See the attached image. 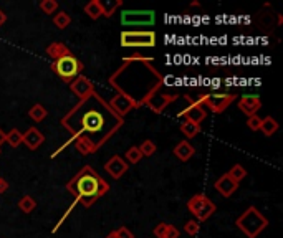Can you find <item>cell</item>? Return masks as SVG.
I'll list each match as a JSON object with an SVG mask.
<instances>
[{"mask_svg":"<svg viewBox=\"0 0 283 238\" xmlns=\"http://www.w3.org/2000/svg\"><path fill=\"white\" fill-rule=\"evenodd\" d=\"M122 119L111 111L110 104H106L96 93L88 99L80 101L67 116L61 124L72 132V137H84L91 142V136L100 134L101 144L108 137L115 134L121 126ZM93 144V142H91ZM94 146V144H93ZM96 147V146H94Z\"/></svg>","mask_w":283,"mask_h":238,"instance_id":"cell-1","label":"cell"},{"mask_svg":"<svg viewBox=\"0 0 283 238\" xmlns=\"http://www.w3.org/2000/svg\"><path fill=\"white\" fill-rule=\"evenodd\" d=\"M67 190L77 197V202H80L83 207L88 208L110 190V185H108V182L101 175L94 172L93 167L84 165L68 182Z\"/></svg>","mask_w":283,"mask_h":238,"instance_id":"cell-2","label":"cell"},{"mask_svg":"<svg viewBox=\"0 0 283 238\" xmlns=\"http://www.w3.org/2000/svg\"><path fill=\"white\" fill-rule=\"evenodd\" d=\"M235 225H237V228L243 235H247V238H257L267 228L268 220L262 215V212L257 207H248L237 218Z\"/></svg>","mask_w":283,"mask_h":238,"instance_id":"cell-3","label":"cell"},{"mask_svg":"<svg viewBox=\"0 0 283 238\" xmlns=\"http://www.w3.org/2000/svg\"><path fill=\"white\" fill-rule=\"evenodd\" d=\"M51 70L55 71V75H58L60 79L70 83L72 79H75L77 76H80V73L84 70V66H83L81 61L77 58V56H73L72 53H70L67 56H63V58L53 61Z\"/></svg>","mask_w":283,"mask_h":238,"instance_id":"cell-4","label":"cell"},{"mask_svg":"<svg viewBox=\"0 0 283 238\" xmlns=\"http://www.w3.org/2000/svg\"><path fill=\"white\" fill-rule=\"evenodd\" d=\"M156 45V33L151 30H126L121 33V46L126 48H153Z\"/></svg>","mask_w":283,"mask_h":238,"instance_id":"cell-5","label":"cell"},{"mask_svg":"<svg viewBox=\"0 0 283 238\" xmlns=\"http://www.w3.org/2000/svg\"><path fill=\"white\" fill-rule=\"evenodd\" d=\"M187 208L189 212L197 218V222L209 220L215 212L214 202H210L204 194H196L194 197L187 202Z\"/></svg>","mask_w":283,"mask_h":238,"instance_id":"cell-6","label":"cell"},{"mask_svg":"<svg viewBox=\"0 0 283 238\" xmlns=\"http://www.w3.org/2000/svg\"><path fill=\"white\" fill-rule=\"evenodd\" d=\"M237 99V94H229V93H205L201 94L199 101L202 106H207L212 113H224L225 109L230 106V103Z\"/></svg>","mask_w":283,"mask_h":238,"instance_id":"cell-7","label":"cell"},{"mask_svg":"<svg viewBox=\"0 0 283 238\" xmlns=\"http://www.w3.org/2000/svg\"><path fill=\"white\" fill-rule=\"evenodd\" d=\"M121 22L129 27H148L156 22V13L153 10H124L121 13Z\"/></svg>","mask_w":283,"mask_h":238,"instance_id":"cell-8","label":"cell"},{"mask_svg":"<svg viewBox=\"0 0 283 238\" xmlns=\"http://www.w3.org/2000/svg\"><path fill=\"white\" fill-rule=\"evenodd\" d=\"M186 98H187V96H186ZM187 99H189V98H187ZM179 116L186 119L187 122H192V124L201 126V122L205 121L207 111H205L204 106H202L199 101H191V104H189V106H186L181 113H179Z\"/></svg>","mask_w":283,"mask_h":238,"instance_id":"cell-9","label":"cell"},{"mask_svg":"<svg viewBox=\"0 0 283 238\" xmlns=\"http://www.w3.org/2000/svg\"><path fill=\"white\" fill-rule=\"evenodd\" d=\"M110 108H111V111L115 113L118 118H124L126 114H128V113L131 111V109L139 108V106H138V104H136L131 98L126 96V94L118 93L116 96L111 99Z\"/></svg>","mask_w":283,"mask_h":238,"instance_id":"cell-10","label":"cell"},{"mask_svg":"<svg viewBox=\"0 0 283 238\" xmlns=\"http://www.w3.org/2000/svg\"><path fill=\"white\" fill-rule=\"evenodd\" d=\"M70 89H72L73 94H77L80 98V101H83V99H88L89 96H93L94 94V86L93 83L89 81L88 78H84V76H77V78L73 79L72 83H70Z\"/></svg>","mask_w":283,"mask_h":238,"instance_id":"cell-11","label":"cell"},{"mask_svg":"<svg viewBox=\"0 0 283 238\" xmlns=\"http://www.w3.org/2000/svg\"><path fill=\"white\" fill-rule=\"evenodd\" d=\"M176 96H177V93L176 94H169V93H164L162 94L161 93V86H159L153 94H151V98L148 99V101H146V104H148V106L153 109L154 113H161L162 109L166 108L167 104L171 103Z\"/></svg>","mask_w":283,"mask_h":238,"instance_id":"cell-12","label":"cell"},{"mask_svg":"<svg viewBox=\"0 0 283 238\" xmlns=\"http://www.w3.org/2000/svg\"><path fill=\"white\" fill-rule=\"evenodd\" d=\"M105 170L111 175L113 179L118 180L128 172V162H126L121 156H113L111 159L105 164Z\"/></svg>","mask_w":283,"mask_h":238,"instance_id":"cell-13","label":"cell"},{"mask_svg":"<svg viewBox=\"0 0 283 238\" xmlns=\"http://www.w3.org/2000/svg\"><path fill=\"white\" fill-rule=\"evenodd\" d=\"M262 108V101L260 98L255 96V94H245L239 99V109L247 116H253L257 114L258 109Z\"/></svg>","mask_w":283,"mask_h":238,"instance_id":"cell-14","label":"cell"},{"mask_svg":"<svg viewBox=\"0 0 283 238\" xmlns=\"http://www.w3.org/2000/svg\"><path fill=\"white\" fill-rule=\"evenodd\" d=\"M237 189H239V184L234 182V180L229 177V174H224L222 177H219L215 180V190L220 195H224L225 198H229L230 195L235 194Z\"/></svg>","mask_w":283,"mask_h":238,"instance_id":"cell-15","label":"cell"},{"mask_svg":"<svg viewBox=\"0 0 283 238\" xmlns=\"http://www.w3.org/2000/svg\"><path fill=\"white\" fill-rule=\"evenodd\" d=\"M43 141H45V136L41 134V132L37 129V127H30V129H28L25 134H23V142H22V144H25L28 149L37 151L41 144H43Z\"/></svg>","mask_w":283,"mask_h":238,"instance_id":"cell-16","label":"cell"},{"mask_svg":"<svg viewBox=\"0 0 283 238\" xmlns=\"http://www.w3.org/2000/svg\"><path fill=\"white\" fill-rule=\"evenodd\" d=\"M172 154L177 157L179 160H182V162H187L189 159H192V156L196 154V147L191 144L187 139L181 141L179 144L172 149Z\"/></svg>","mask_w":283,"mask_h":238,"instance_id":"cell-17","label":"cell"},{"mask_svg":"<svg viewBox=\"0 0 283 238\" xmlns=\"http://www.w3.org/2000/svg\"><path fill=\"white\" fill-rule=\"evenodd\" d=\"M72 51L65 43H60V41H53V43H50L46 46V55L50 56V58H53V61L63 58V56L70 55Z\"/></svg>","mask_w":283,"mask_h":238,"instance_id":"cell-18","label":"cell"},{"mask_svg":"<svg viewBox=\"0 0 283 238\" xmlns=\"http://www.w3.org/2000/svg\"><path fill=\"white\" fill-rule=\"evenodd\" d=\"M84 13H88V17L93 18V20H98L100 17H103L100 0H91V2H88L86 5H84Z\"/></svg>","mask_w":283,"mask_h":238,"instance_id":"cell-19","label":"cell"},{"mask_svg":"<svg viewBox=\"0 0 283 238\" xmlns=\"http://www.w3.org/2000/svg\"><path fill=\"white\" fill-rule=\"evenodd\" d=\"M28 116H30V119H34L35 122H41L46 116H48V111L45 109V106H41L40 103H37L28 109Z\"/></svg>","mask_w":283,"mask_h":238,"instance_id":"cell-20","label":"cell"},{"mask_svg":"<svg viewBox=\"0 0 283 238\" xmlns=\"http://www.w3.org/2000/svg\"><path fill=\"white\" fill-rule=\"evenodd\" d=\"M260 131L263 132L265 136H273L275 132L278 131V122H277V119H273V118H263L262 119V126H260Z\"/></svg>","mask_w":283,"mask_h":238,"instance_id":"cell-21","label":"cell"},{"mask_svg":"<svg viewBox=\"0 0 283 238\" xmlns=\"http://www.w3.org/2000/svg\"><path fill=\"white\" fill-rule=\"evenodd\" d=\"M103 17H113V13L116 12L118 7H121V0H100Z\"/></svg>","mask_w":283,"mask_h":238,"instance_id":"cell-22","label":"cell"},{"mask_svg":"<svg viewBox=\"0 0 283 238\" xmlns=\"http://www.w3.org/2000/svg\"><path fill=\"white\" fill-rule=\"evenodd\" d=\"M18 208L23 212V213H32L37 208V200L32 195H23L18 202Z\"/></svg>","mask_w":283,"mask_h":238,"instance_id":"cell-23","label":"cell"},{"mask_svg":"<svg viewBox=\"0 0 283 238\" xmlns=\"http://www.w3.org/2000/svg\"><path fill=\"white\" fill-rule=\"evenodd\" d=\"M75 146H77V149L84 156H88L96 151V147H94L88 139H84V137H75Z\"/></svg>","mask_w":283,"mask_h":238,"instance_id":"cell-24","label":"cell"},{"mask_svg":"<svg viewBox=\"0 0 283 238\" xmlns=\"http://www.w3.org/2000/svg\"><path fill=\"white\" fill-rule=\"evenodd\" d=\"M179 129H181V132L187 137V139H192V137H196V136L201 132V126H197V124H192V122L184 121L182 124H181V127H179Z\"/></svg>","mask_w":283,"mask_h":238,"instance_id":"cell-25","label":"cell"},{"mask_svg":"<svg viewBox=\"0 0 283 238\" xmlns=\"http://www.w3.org/2000/svg\"><path fill=\"white\" fill-rule=\"evenodd\" d=\"M5 142L10 147H18L23 142V134L18 129H12L5 134Z\"/></svg>","mask_w":283,"mask_h":238,"instance_id":"cell-26","label":"cell"},{"mask_svg":"<svg viewBox=\"0 0 283 238\" xmlns=\"http://www.w3.org/2000/svg\"><path fill=\"white\" fill-rule=\"evenodd\" d=\"M229 174V177L234 180V182H240V180H243L245 177H247V169L243 167V165H240V164H235L232 169H230V172Z\"/></svg>","mask_w":283,"mask_h":238,"instance_id":"cell-27","label":"cell"},{"mask_svg":"<svg viewBox=\"0 0 283 238\" xmlns=\"http://www.w3.org/2000/svg\"><path fill=\"white\" fill-rule=\"evenodd\" d=\"M53 23H55V27L60 28V30H65V28L72 23V17H70L67 12H58L53 17Z\"/></svg>","mask_w":283,"mask_h":238,"instance_id":"cell-28","label":"cell"},{"mask_svg":"<svg viewBox=\"0 0 283 238\" xmlns=\"http://www.w3.org/2000/svg\"><path fill=\"white\" fill-rule=\"evenodd\" d=\"M138 149H139L141 154H143V157H151L156 151H158V146H156L151 139H146V141L141 142V146L138 147Z\"/></svg>","mask_w":283,"mask_h":238,"instance_id":"cell-29","label":"cell"},{"mask_svg":"<svg viewBox=\"0 0 283 238\" xmlns=\"http://www.w3.org/2000/svg\"><path fill=\"white\" fill-rule=\"evenodd\" d=\"M40 10L46 13V15H51V13H55L58 10V2H56V0H41Z\"/></svg>","mask_w":283,"mask_h":238,"instance_id":"cell-30","label":"cell"},{"mask_svg":"<svg viewBox=\"0 0 283 238\" xmlns=\"http://www.w3.org/2000/svg\"><path fill=\"white\" fill-rule=\"evenodd\" d=\"M126 159H128L129 164H138L141 159H143V154L139 152L138 146L134 147H129L128 151H126Z\"/></svg>","mask_w":283,"mask_h":238,"instance_id":"cell-31","label":"cell"},{"mask_svg":"<svg viewBox=\"0 0 283 238\" xmlns=\"http://www.w3.org/2000/svg\"><path fill=\"white\" fill-rule=\"evenodd\" d=\"M184 232H186L187 235H191V237L199 235V232H201L199 222H197V220H189L186 225H184Z\"/></svg>","mask_w":283,"mask_h":238,"instance_id":"cell-32","label":"cell"},{"mask_svg":"<svg viewBox=\"0 0 283 238\" xmlns=\"http://www.w3.org/2000/svg\"><path fill=\"white\" fill-rule=\"evenodd\" d=\"M247 126L250 131H260V126H262V118H258L257 114L253 116H248L247 119Z\"/></svg>","mask_w":283,"mask_h":238,"instance_id":"cell-33","label":"cell"},{"mask_svg":"<svg viewBox=\"0 0 283 238\" xmlns=\"http://www.w3.org/2000/svg\"><path fill=\"white\" fill-rule=\"evenodd\" d=\"M167 228H169V223H159V225H156L154 228V235L158 238H166V233H167Z\"/></svg>","mask_w":283,"mask_h":238,"instance_id":"cell-34","label":"cell"},{"mask_svg":"<svg viewBox=\"0 0 283 238\" xmlns=\"http://www.w3.org/2000/svg\"><path fill=\"white\" fill-rule=\"evenodd\" d=\"M115 235H116V238H134L133 232L126 227H121V228H118V230H115Z\"/></svg>","mask_w":283,"mask_h":238,"instance_id":"cell-35","label":"cell"},{"mask_svg":"<svg viewBox=\"0 0 283 238\" xmlns=\"http://www.w3.org/2000/svg\"><path fill=\"white\" fill-rule=\"evenodd\" d=\"M166 238H179V230L174 225H169L167 233H166Z\"/></svg>","mask_w":283,"mask_h":238,"instance_id":"cell-36","label":"cell"},{"mask_svg":"<svg viewBox=\"0 0 283 238\" xmlns=\"http://www.w3.org/2000/svg\"><path fill=\"white\" fill-rule=\"evenodd\" d=\"M7 189H8V182H7L5 179H2V177H0V194L7 192Z\"/></svg>","mask_w":283,"mask_h":238,"instance_id":"cell-37","label":"cell"},{"mask_svg":"<svg viewBox=\"0 0 283 238\" xmlns=\"http://www.w3.org/2000/svg\"><path fill=\"white\" fill-rule=\"evenodd\" d=\"M5 22H7V15H5V13H3L2 10H0V27H2Z\"/></svg>","mask_w":283,"mask_h":238,"instance_id":"cell-38","label":"cell"},{"mask_svg":"<svg viewBox=\"0 0 283 238\" xmlns=\"http://www.w3.org/2000/svg\"><path fill=\"white\" fill-rule=\"evenodd\" d=\"M3 142H5V132H3L2 129H0V146H2Z\"/></svg>","mask_w":283,"mask_h":238,"instance_id":"cell-39","label":"cell"},{"mask_svg":"<svg viewBox=\"0 0 283 238\" xmlns=\"http://www.w3.org/2000/svg\"><path fill=\"white\" fill-rule=\"evenodd\" d=\"M106 238H116V235H115V232H111V233H110V235H108Z\"/></svg>","mask_w":283,"mask_h":238,"instance_id":"cell-40","label":"cell"}]
</instances>
